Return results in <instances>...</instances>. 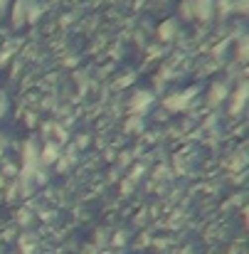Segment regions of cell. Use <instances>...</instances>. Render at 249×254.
I'll return each mask as SVG.
<instances>
[{
  "label": "cell",
  "mask_w": 249,
  "mask_h": 254,
  "mask_svg": "<svg viewBox=\"0 0 249 254\" xmlns=\"http://www.w3.org/2000/svg\"><path fill=\"white\" fill-rule=\"evenodd\" d=\"M5 106H7V104H5V96H0V116L5 114Z\"/></svg>",
  "instance_id": "cell-1"
}]
</instances>
